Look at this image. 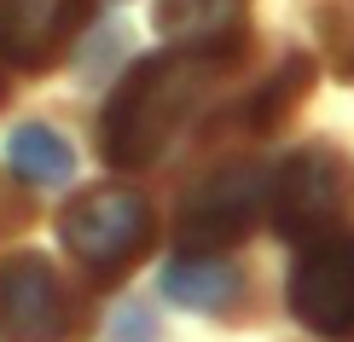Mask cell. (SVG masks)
<instances>
[{"instance_id": "13", "label": "cell", "mask_w": 354, "mask_h": 342, "mask_svg": "<svg viewBox=\"0 0 354 342\" xmlns=\"http://www.w3.org/2000/svg\"><path fill=\"white\" fill-rule=\"evenodd\" d=\"M0 99H6V82H0Z\"/></svg>"}, {"instance_id": "8", "label": "cell", "mask_w": 354, "mask_h": 342, "mask_svg": "<svg viewBox=\"0 0 354 342\" xmlns=\"http://www.w3.org/2000/svg\"><path fill=\"white\" fill-rule=\"evenodd\" d=\"M244 12H250V0H157L151 23L174 47L232 53L244 41Z\"/></svg>"}, {"instance_id": "9", "label": "cell", "mask_w": 354, "mask_h": 342, "mask_svg": "<svg viewBox=\"0 0 354 342\" xmlns=\"http://www.w3.org/2000/svg\"><path fill=\"white\" fill-rule=\"evenodd\" d=\"M6 162H12V174H18L24 186H64L70 174H76V151H70V140L58 128H47V122L12 128Z\"/></svg>"}, {"instance_id": "5", "label": "cell", "mask_w": 354, "mask_h": 342, "mask_svg": "<svg viewBox=\"0 0 354 342\" xmlns=\"http://www.w3.org/2000/svg\"><path fill=\"white\" fill-rule=\"evenodd\" d=\"M82 307L64 273L24 249V256L0 261V342H76Z\"/></svg>"}, {"instance_id": "11", "label": "cell", "mask_w": 354, "mask_h": 342, "mask_svg": "<svg viewBox=\"0 0 354 342\" xmlns=\"http://www.w3.org/2000/svg\"><path fill=\"white\" fill-rule=\"evenodd\" d=\"M308 87H314V58H302V53H297V58H285V70H279V76L256 93V105H250V122H256V128L285 122V116L308 99Z\"/></svg>"}, {"instance_id": "7", "label": "cell", "mask_w": 354, "mask_h": 342, "mask_svg": "<svg viewBox=\"0 0 354 342\" xmlns=\"http://www.w3.org/2000/svg\"><path fill=\"white\" fill-rule=\"evenodd\" d=\"M87 23V0H0V53L18 70H47Z\"/></svg>"}, {"instance_id": "4", "label": "cell", "mask_w": 354, "mask_h": 342, "mask_svg": "<svg viewBox=\"0 0 354 342\" xmlns=\"http://www.w3.org/2000/svg\"><path fill=\"white\" fill-rule=\"evenodd\" d=\"M268 186L273 169L261 162H227V169L203 174L180 198V227H174L180 256H221V249L244 244L268 209Z\"/></svg>"}, {"instance_id": "1", "label": "cell", "mask_w": 354, "mask_h": 342, "mask_svg": "<svg viewBox=\"0 0 354 342\" xmlns=\"http://www.w3.org/2000/svg\"><path fill=\"white\" fill-rule=\"evenodd\" d=\"M232 53H198V47H174L157 58H140L128 70V82L111 93L105 105V162L111 169H151L186 133V122L209 105L221 70Z\"/></svg>"}, {"instance_id": "3", "label": "cell", "mask_w": 354, "mask_h": 342, "mask_svg": "<svg viewBox=\"0 0 354 342\" xmlns=\"http://www.w3.org/2000/svg\"><path fill=\"white\" fill-rule=\"evenodd\" d=\"M348 215V162L331 145H302L273 169L268 186V220L290 244H319Z\"/></svg>"}, {"instance_id": "6", "label": "cell", "mask_w": 354, "mask_h": 342, "mask_svg": "<svg viewBox=\"0 0 354 342\" xmlns=\"http://www.w3.org/2000/svg\"><path fill=\"white\" fill-rule=\"evenodd\" d=\"M285 302L314 336H354V238L302 244Z\"/></svg>"}, {"instance_id": "10", "label": "cell", "mask_w": 354, "mask_h": 342, "mask_svg": "<svg viewBox=\"0 0 354 342\" xmlns=\"http://www.w3.org/2000/svg\"><path fill=\"white\" fill-rule=\"evenodd\" d=\"M163 296L192 307V314H215L239 296V273L215 256H180L174 267H163Z\"/></svg>"}, {"instance_id": "2", "label": "cell", "mask_w": 354, "mask_h": 342, "mask_svg": "<svg viewBox=\"0 0 354 342\" xmlns=\"http://www.w3.org/2000/svg\"><path fill=\"white\" fill-rule=\"evenodd\" d=\"M58 244H64L99 285H116V278L145 256V244H151V209H145V198L128 191V186H93L58 215Z\"/></svg>"}, {"instance_id": "12", "label": "cell", "mask_w": 354, "mask_h": 342, "mask_svg": "<svg viewBox=\"0 0 354 342\" xmlns=\"http://www.w3.org/2000/svg\"><path fill=\"white\" fill-rule=\"evenodd\" d=\"M319 47H326L331 76L354 82V0H331L319 12Z\"/></svg>"}]
</instances>
